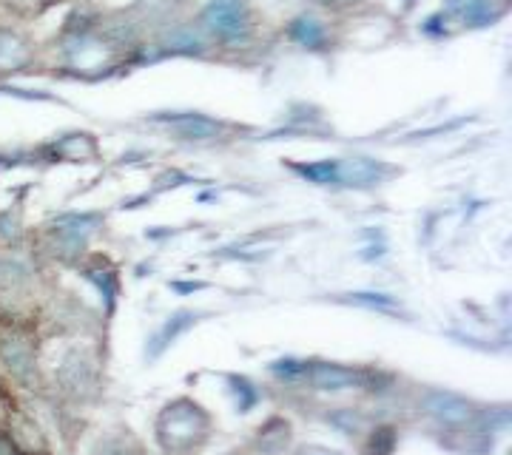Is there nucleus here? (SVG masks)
<instances>
[{"instance_id": "obj_1", "label": "nucleus", "mask_w": 512, "mask_h": 455, "mask_svg": "<svg viewBox=\"0 0 512 455\" xmlns=\"http://www.w3.org/2000/svg\"><path fill=\"white\" fill-rule=\"evenodd\" d=\"M205 436H208V416L194 401H174L157 419V438L165 453H188L200 447Z\"/></svg>"}, {"instance_id": "obj_2", "label": "nucleus", "mask_w": 512, "mask_h": 455, "mask_svg": "<svg viewBox=\"0 0 512 455\" xmlns=\"http://www.w3.org/2000/svg\"><path fill=\"white\" fill-rule=\"evenodd\" d=\"M0 364L15 382L32 387L37 370L35 339L18 325H3L0 328Z\"/></svg>"}, {"instance_id": "obj_3", "label": "nucleus", "mask_w": 512, "mask_h": 455, "mask_svg": "<svg viewBox=\"0 0 512 455\" xmlns=\"http://www.w3.org/2000/svg\"><path fill=\"white\" fill-rule=\"evenodd\" d=\"M202 26L225 43L245 40L251 32V15L245 0H211L202 12Z\"/></svg>"}, {"instance_id": "obj_4", "label": "nucleus", "mask_w": 512, "mask_h": 455, "mask_svg": "<svg viewBox=\"0 0 512 455\" xmlns=\"http://www.w3.org/2000/svg\"><path fill=\"white\" fill-rule=\"evenodd\" d=\"M299 379L311 384L313 390H345V387H367L370 373L350 370V367H342V364L305 362Z\"/></svg>"}, {"instance_id": "obj_5", "label": "nucleus", "mask_w": 512, "mask_h": 455, "mask_svg": "<svg viewBox=\"0 0 512 455\" xmlns=\"http://www.w3.org/2000/svg\"><path fill=\"white\" fill-rule=\"evenodd\" d=\"M94 217H60L52 228L55 237V254L63 259H74L86 248V239L92 237Z\"/></svg>"}, {"instance_id": "obj_6", "label": "nucleus", "mask_w": 512, "mask_h": 455, "mask_svg": "<svg viewBox=\"0 0 512 455\" xmlns=\"http://www.w3.org/2000/svg\"><path fill=\"white\" fill-rule=\"evenodd\" d=\"M393 174L396 168L382 160H370V157L339 160V185H350V188H373Z\"/></svg>"}, {"instance_id": "obj_7", "label": "nucleus", "mask_w": 512, "mask_h": 455, "mask_svg": "<svg viewBox=\"0 0 512 455\" xmlns=\"http://www.w3.org/2000/svg\"><path fill=\"white\" fill-rule=\"evenodd\" d=\"M157 123H165L174 134H180L183 140H214L225 131V123H217L205 114H160L154 117Z\"/></svg>"}, {"instance_id": "obj_8", "label": "nucleus", "mask_w": 512, "mask_h": 455, "mask_svg": "<svg viewBox=\"0 0 512 455\" xmlns=\"http://www.w3.org/2000/svg\"><path fill=\"white\" fill-rule=\"evenodd\" d=\"M427 413L433 419H439L441 424H447V427H461V424L473 419V404L456 396V393H430Z\"/></svg>"}, {"instance_id": "obj_9", "label": "nucleus", "mask_w": 512, "mask_h": 455, "mask_svg": "<svg viewBox=\"0 0 512 455\" xmlns=\"http://www.w3.org/2000/svg\"><path fill=\"white\" fill-rule=\"evenodd\" d=\"M57 379H60L66 393H72V396H86L94 384V370L92 364L86 362L80 353H69L66 362L60 364V370H57Z\"/></svg>"}, {"instance_id": "obj_10", "label": "nucleus", "mask_w": 512, "mask_h": 455, "mask_svg": "<svg viewBox=\"0 0 512 455\" xmlns=\"http://www.w3.org/2000/svg\"><path fill=\"white\" fill-rule=\"evenodd\" d=\"M29 43L20 32L12 29H0V77L12 72H23V66L29 63Z\"/></svg>"}, {"instance_id": "obj_11", "label": "nucleus", "mask_w": 512, "mask_h": 455, "mask_svg": "<svg viewBox=\"0 0 512 455\" xmlns=\"http://www.w3.org/2000/svg\"><path fill=\"white\" fill-rule=\"evenodd\" d=\"M194 322H197V313H191V310H180V313H174V316L165 322L163 328L157 330V336L151 339V350H148V356H160L165 347L171 345L183 330L191 328Z\"/></svg>"}, {"instance_id": "obj_12", "label": "nucleus", "mask_w": 512, "mask_h": 455, "mask_svg": "<svg viewBox=\"0 0 512 455\" xmlns=\"http://www.w3.org/2000/svg\"><path fill=\"white\" fill-rule=\"evenodd\" d=\"M291 37L299 43V46H305V49H322L325 46V26L319 23L316 18H296L291 23Z\"/></svg>"}, {"instance_id": "obj_13", "label": "nucleus", "mask_w": 512, "mask_h": 455, "mask_svg": "<svg viewBox=\"0 0 512 455\" xmlns=\"http://www.w3.org/2000/svg\"><path fill=\"white\" fill-rule=\"evenodd\" d=\"M293 171L316 185H339V160H322V163L291 165Z\"/></svg>"}, {"instance_id": "obj_14", "label": "nucleus", "mask_w": 512, "mask_h": 455, "mask_svg": "<svg viewBox=\"0 0 512 455\" xmlns=\"http://www.w3.org/2000/svg\"><path fill=\"white\" fill-rule=\"evenodd\" d=\"M288 441H291V427H288L285 421H268V424L259 430V447H262L265 453H279V450H285Z\"/></svg>"}, {"instance_id": "obj_15", "label": "nucleus", "mask_w": 512, "mask_h": 455, "mask_svg": "<svg viewBox=\"0 0 512 455\" xmlns=\"http://www.w3.org/2000/svg\"><path fill=\"white\" fill-rule=\"evenodd\" d=\"M86 276L97 285V291L103 293L109 310L114 308V299H117V273L111 271L106 262H94L92 268H86Z\"/></svg>"}, {"instance_id": "obj_16", "label": "nucleus", "mask_w": 512, "mask_h": 455, "mask_svg": "<svg viewBox=\"0 0 512 455\" xmlns=\"http://www.w3.org/2000/svg\"><path fill=\"white\" fill-rule=\"evenodd\" d=\"M501 6H495L493 0H470L464 9H461V15L467 23H473V26H487V23H493L495 18H501Z\"/></svg>"}, {"instance_id": "obj_17", "label": "nucleus", "mask_w": 512, "mask_h": 455, "mask_svg": "<svg viewBox=\"0 0 512 455\" xmlns=\"http://www.w3.org/2000/svg\"><path fill=\"white\" fill-rule=\"evenodd\" d=\"M393 453V430H376V436L370 441V455H390Z\"/></svg>"}, {"instance_id": "obj_18", "label": "nucleus", "mask_w": 512, "mask_h": 455, "mask_svg": "<svg viewBox=\"0 0 512 455\" xmlns=\"http://www.w3.org/2000/svg\"><path fill=\"white\" fill-rule=\"evenodd\" d=\"M350 302L356 305H367V308H393V299L387 296H379V293H353Z\"/></svg>"}, {"instance_id": "obj_19", "label": "nucleus", "mask_w": 512, "mask_h": 455, "mask_svg": "<svg viewBox=\"0 0 512 455\" xmlns=\"http://www.w3.org/2000/svg\"><path fill=\"white\" fill-rule=\"evenodd\" d=\"M97 455H140L137 450H131L126 441H117V438H109L106 444H100Z\"/></svg>"}, {"instance_id": "obj_20", "label": "nucleus", "mask_w": 512, "mask_h": 455, "mask_svg": "<svg viewBox=\"0 0 512 455\" xmlns=\"http://www.w3.org/2000/svg\"><path fill=\"white\" fill-rule=\"evenodd\" d=\"M296 455H342V453L328 450V447H319V444H308V447H302Z\"/></svg>"}, {"instance_id": "obj_21", "label": "nucleus", "mask_w": 512, "mask_h": 455, "mask_svg": "<svg viewBox=\"0 0 512 455\" xmlns=\"http://www.w3.org/2000/svg\"><path fill=\"white\" fill-rule=\"evenodd\" d=\"M0 455H23V453L15 447V441H12V438L0 433Z\"/></svg>"}, {"instance_id": "obj_22", "label": "nucleus", "mask_w": 512, "mask_h": 455, "mask_svg": "<svg viewBox=\"0 0 512 455\" xmlns=\"http://www.w3.org/2000/svg\"><path fill=\"white\" fill-rule=\"evenodd\" d=\"M325 6H350V3H359V0H322Z\"/></svg>"}]
</instances>
